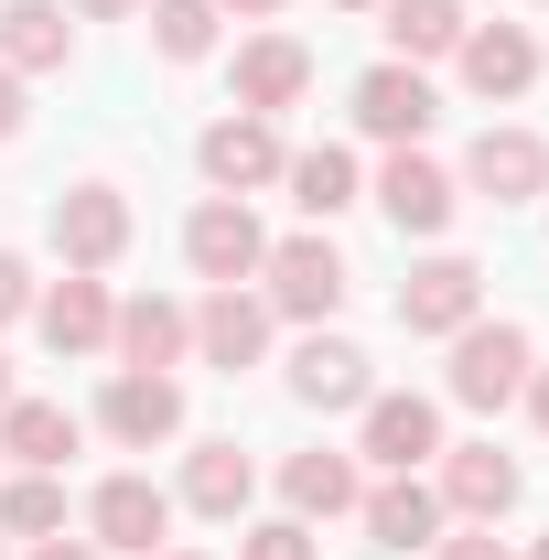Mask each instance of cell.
Here are the masks:
<instances>
[{
  "label": "cell",
  "mask_w": 549,
  "mask_h": 560,
  "mask_svg": "<svg viewBox=\"0 0 549 560\" xmlns=\"http://www.w3.org/2000/svg\"><path fill=\"white\" fill-rule=\"evenodd\" d=\"M528 366H539V346H528V324H464L453 335V399L464 410H506L517 388H528Z\"/></svg>",
  "instance_id": "6da1fadb"
},
{
  "label": "cell",
  "mask_w": 549,
  "mask_h": 560,
  "mask_svg": "<svg viewBox=\"0 0 549 560\" xmlns=\"http://www.w3.org/2000/svg\"><path fill=\"white\" fill-rule=\"evenodd\" d=\"M44 237H55L66 270H108V259L130 248V195H119V184H66L55 215H44Z\"/></svg>",
  "instance_id": "7a4b0ae2"
},
{
  "label": "cell",
  "mask_w": 549,
  "mask_h": 560,
  "mask_svg": "<svg viewBox=\"0 0 549 560\" xmlns=\"http://www.w3.org/2000/svg\"><path fill=\"white\" fill-rule=\"evenodd\" d=\"M184 259H195V280H215V291H237V280L270 259V237H259V215H248V195H206V206L184 215Z\"/></svg>",
  "instance_id": "3957f363"
},
{
  "label": "cell",
  "mask_w": 549,
  "mask_h": 560,
  "mask_svg": "<svg viewBox=\"0 0 549 560\" xmlns=\"http://www.w3.org/2000/svg\"><path fill=\"white\" fill-rule=\"evenodd\" d=\"M431 464H442V486H431V495H442V517H475V528H495V517L517 506V486H528L495 442H442Z\"/></svg>",
  "instance_id": "277c9868"
},
{
  "label": "cell",
  "mask_w": 549,
  "mask_h": 560,
  "mask_svg": "<svg viewBox=\"0 0 549 560\" xmlns=\"http://www.w3.org/2000/svg\"><path fill=\"white\" fill-rule=\"evenodd\" d=\"M475 313H484V270H475V259H453V248L420 259V270L399 280V335H464Z\"/></svg>",
  "instance_id": "5b68a950"
},
{
  "label": "cell",
  "mask_w": 549,
  "mask_h": 560,
  "mask_svg": "<svg viewBox=\"0 0 549 560\" xmlns=\"http://www.w3.org/2000/svg\"><path fill=\"white\" fill-rule=\"evenodd\" d=\"M97 431H108V442H130V453H151V442H173V431H184V388H173L162 366H119V377H108V399H97Z\"/></svg>",
  "instance_id": "8992f818"
},
{
  "label": "cell",
  "mask_w": 549,
  "mask_h": 560,
  "mask_svg": "<svg viewBox=\"0 0 549 560\" xmlns=\"http://www.w3.org/2000/svg\"><path fill=\"white\" fill-rule=\"evenodd\" d=\"M431 119H442V97H431V75H420V66L388 55V66L355 75V130H366V140H399V151H410Z\"/></svg>",
  "instance_id": "52a82bcc"
},
{
  "label": "cell",
  "mask_w": 549,
  "mask_h": 560,
  "mask_svg": "<svg viewBox=\"0 0 549 560\" xmlns=\"http://www.w3.org/2000/svg\"><path fill=\"white\" fill-rule=\"evenodd\" d=\"M86 528H97V550L151 560V550H162V528H173V495L151 486V475H108V486L86 495Z\"/></svg>",
  "instance_id": "ba28073f"
},
{
  "label": "cell",
  "mask_w": 549,
  "mask_h": 560,
  "mask_svg": "<svg viewBox=\"0 0 549 560\" xmlns=\"http://www.w3.org/2000/svg\"><path fill=\"white\" fill-rule=\"evenodd\" d=\"M195 162H206L215 195H259V184H280L291 151H280V119H248V108H237V119H215V130L195 140Z\"/></svg>",
  "instance_id": "9c48e42d"
},
{
  "label": "cell",
  "mask_w": 549,
  "mask_h": 560,
  "mask_svg": "<svg viewBox=\"0 0 549 560\" xmlns=\"http://www.w3.org/2000/svg\"><path fill=\"white\" fill-rule=\"evenodd\" d=\"M259 270H270V313H291V324H324V313L344 302V280H355L324 237H280Z\"/></svg>",
  "instance_id": "30bf717a"
},
{
  "label": "cell",
  "mask_w": 549,
  "mask_h": 560,
  "mask_svg": "<svg viewBox=\"0 0 549 560\" xmlns=\"http://www.w3.org/2000/svg\"><path fill=\"white\" fill-rule=\"evenodd\" d=\"M366 464H388V475H420L431 453H442V410L420 399V388H377L366 399V442H355Z\"/></svg>",
  "instance_id": "8fae6325"
},
{
  "label": "cell",
  "mask_w": 549,
  "mask_h": 560,
  "mask_svg": "<svg viewBox=\"0 0 549 560\" xmlns=\"http://www.w3.org/2000/svg\"><path fill=\"white\" fill-rule=\"evenodd\" d=\"M33 324H44V346H55V355H108L119 302H108V280H97V270H66L44 302H33Z\"/></svg>",
  "instance_id": "7c38bea8"
},
{
  "label": "cell",
  "mask_w": 549,
  "mask_h": 560,
  "mask_svg": "<svg viewBox=\"0 0 549 560\" xmlns=\"http://www.w3.org/2000/svg\"><path fill=\"white\" fill-rule=\"evenodd\" d=\"M464 184L484 206H528V195H549V140L539 130H484L464 151Z\"/></svg>",
  "instance_id": "4fadbf2b"
},
{
  "label": "cell",
  "mask_w": 549,
  "mask_h": 560,
  "mask_svg": "<svg viewBox=\"0 0 549 560\" xmlns=\"http://www.w3.org/2000/svg\"><path fill=\"white\" fill-rule=\"evenodd\" d=\"M195 355L226 366V377L259 366V355H270V302H259V291H206V302H195Z\"/></svg>",
  "instance_id": "5bb4252c"
},
{
  "label": "cell",
  "mask_w": 549,
  "mask_h": 560,
  "mask_svg": "<svg viewBox=\"0 0 549 560\" xmlns=\"http://www.w3.org/2000/svg\"><path fill=\"white\" fill-rule=\"evenodd\" d=\"M302 97H313V55H302L291 33L237 44V108H248V119H280V108H302Z\"/></svg>",
  "instance_id": "9a60e30c"
},
{
  "label": "cell",
  "mask_w": 549,
  "mask_h": 560,
  "mask_svg": "<svg viewBox=\"0 0 549 560\" xmlns=\"http://www.w3.org/2000/svg\"><path fill=\"white\" fill-rule=\"evenodd\" d=\"M355 517H366V550H431V539H442V495L420 486V475L366 486V495H355Z\"/></svg>",
  "instance_id": "2e32d148"
},
{
  "label": "cell",
  "mask_w": 549,
  "mask_h": 560,
  "mask_svg": "<svg viewBox=\"0 0 549 560\" xmlns=\"http://www.w3.org/2000/svg\"><path fill=\"white\" fill-rule=\"evenodd\" d=\"M453 66H464L475 97H528V86H539V44H528L517 22H484V33L453 44Z\"/></svg>",
  "instance_id": "e0dca14e"
},
{
  "label": "cell",
  "mask_w": 549,
  "mask_h": 560,
  "mask_svg": "<svg viewBox=\"0 0 549 560\" xmlns=\"http://www.w3.org/2000/svg\"><path fill=\"white\" fill-rule=\"evenodd\" d=\"M377 206H388L399 237H442V226H453V173H442V162H420V151H399V162L377 173Z\"/></svg>",
  "instance_id": "ac0fdd59"
},
{
  "label": "cell",
  "mask_w": 549,
  "mask_h": 560,
  "mask_svg": "<svg viewBox=\"0 0 549 560\" xmlns=\"http://www.w3.org/2000/svg\"><path fill=\"white\" fill-rule=\"evenodd\" d=\"M291 399H313V410H366L377 377H366V355L344 346V335H313V346L291 355Z\"/></svg>",
  "instance_id": "d6986e66"
},
{
  "label": "cell",
  "mask_w": 549,
  "mask_h": 560,
  "mask_svg": "<svg viewBox=\"0 0 549 560\" xmlns=\"http://www.w3.org/2000/svg\"><path fill=\"white\" fill-rule=\"evenodd\" d=\"M75 55V22L55 0H0V66L11 75H55Z\"/></svg>",
  "instance_id": "ffe728a7"
},
{
  "label": "cell",
  "mask_w": 549,
  "mask_h": 560,
  "mask_svg": "<svg viewBox=\"0 0 549 560\" xmlns=\"http://www.w3.org/2000/svg\"><path fill=\"white\" fill-rule=\"evenodd\" d=\"M108 346H119V366H162V377H173V355L195 346V313L162 302V291H140V302H119V335H108Z\"/></svg>",
  "instance_id": "44dd1931"
},
{
  "label": "cell",
  "mask_w": 549,
  "mask_h": 560,
  "mask_svg": "<svg viewBox=\"0 0 549 560\" xmlns=\"http://www.w3.org/2000/svg\"><path fill=\"white\" fill-rule=\"evenodd\" d=\"M280 495H291V517H302V528H313V517H355V453H324V442H313V453H291V464H280Z\"/></svg>",
  "instance_id": "7402d4cb"
},
{
  "label": "cell",
  "mask_w": 549,
  "mask_h": 560,
  "mask_svg": "<svg viewBox=\"0 0 549 560\" xmlns=\"http://www.w3.org/2000/svg\"><path fill=\"white\" fill-rule=\"evenodd\" d=\"M0 453H11V464H33V475H66L75 410H66V399H11V410H0Z\"/></svg>",
  "instance_id": "603a6c76"
},
{
  "label": "cell",
  "mask_w": 549,
  "mask_h": 560,
  "mask_svg": "<svg viewBox=\"0 0 549 560\" xmlns=\"http://www.w3.org/2000/svg\"><path fill=\"white\" fill-rule=\"evenodd\" d=\"M248 495H259V464H248L237 442H195V453H184V506H195V517H237Z\"/></svg>",
  "instance_id": "cb8c5ba5"
},
{
  "label": "cell",
  "mask_w": 549,
  "mask_h": 560,
  "mask_svg": "<svg viewBox=\"0 0 549 560\" xmlns=\"http://www.w3.org/2000/svg\"><path fill=\"white\" fill-rule=\"evenodd\" d=\"M377 11H388L377 33L399 44V66H431V55H453V44L475 33V22H464V0H377Z\"/></svg>",
  "instance_id": "d4e9b609"
},
{
  "label": "cell",
  "mask_w": 549,
  "mask_h": 560,
  "mask_svg": "<svg viewBox=\"0 0 549 560\" xmlns=\"http://www.w3.org/2000/svg\"><path fill=\"white\" fill-rule=\"evenodd\" d=\"M280 184H291V206H302V215H344V206H355V151L313 140V151L280 162Z\"/></svg>",
  "instance_id": "484cf974"
},
{
  "label": "cell",
  "mask_w": 549,
  "mask_h": 560,
  "mask_svg": "<svg viewBox=\"0 0 549 560\" xmlns=\"http://www.w3.org/2000/svg\"><path fill=\"white\" fill-rule=\"evenodd\" d=\"M151 44H162V66H206L215 55V0H151Z\"/></svg>",
  "instance_id": "4316f807"
},
{
  "label": "cell",
  "mask_w": 549,
  "mask_h": 560,
  "mask_svg": "<svg viewBox=\"0 0 549 560\" xmlns=\"http://www.w3.org/2000/svg\"><path fill=\"white\" fill-rule=\"evenodd\" d=\"M0 528H11V539H55V528H66V486L22 464V475L0 486Z\"/></svg>",
  "instance_id": "83f0119b"
},
{
  "label": "cell",
  "mask_w": 549,
  "mask_h": 560,
  "mask_svg": "<svg viewBox=\"0 0 549 560\" xmlns=\"http://www.w3.org/2000/svg\"><path fill=\"white\" fill-rule=\"evenodd\" d=\"M237 560H324V550H313V528H302V517H270V528H248V539H237Z\"/></svg>",
  "instance_id": "f1b7e54d"
},
{
  "label": "cell",
  "mask_w": 549,
  "mask_h": 560,
  "mask_svg": "<svg viewBox=\"0 0 549 560\" xmlns=\"http://www.w3.org/2000/svg\"><path fill=\"white\" fill-rule=\"evenodd\" d=\"M22 313H33V270L0 248V324H22Z\"/></svg>",
  "instance_id": "f546056e"
},
{
  "label": "cell",
  "mask_w": 549,
  "mask_h": 560,
  "mask_svg": "<svg viewBox=\"0 0 549 560\" xmlns=\"http://www.w3.org/2000/svg\"><path fill=\"white\" fill-rule=\"evenodd\" d=\"M431 560H506V550H495V528H464V539H431Z\"/></svg>",
  "instance_id": "4dcf8cb0"
},
{
  "label": "cell",
  "mask_w": 549,
  "mask_h": 560,
  "mask_svg": "<svg viewBox=\"0 0 549 560\" xmlns=\"http://www.w3.org/2000/svg\"><path fill=\"white\" fill-rule=\"evenodd\" d=\"M33 560H108L97 539H33Z\"/></svg>",
  "instance_id": "1f68e13d"
},
{
  "label": "cell",
  "mask_w": 549,
  "mask_h": 560,
  "mask_svg": "<svg viewBox=\"0 0 549 560\" xmlns=\"http://www.w3.org/2000/svg\"><path fill=\"white\" fill-rule=\"evenodd\" d=\"M11 130H22V75L0 66V140H11Z\"/></svg>",
  "instance_id": "d6a6232c"
},
{
  "label": "cell",
  "mask_w": 549,
  "mask_h": 560,
  "mask_svg": "<svg viewBox=\"0 0 549 560\" xmlns=\"http://www.w3.org/2000/svg\"><path fill=\"white\" fill-rule=\"evenodd\" d=\"M86 22H119V11H151V0H75Z\"/></svg>",
  "instance_id": "836d02e7"
},
{
  "label": "cell",
  "mask_w": 549,
  "mask_h": 560,
  "mask_svg": "<svg viewBox=\"0 0 549 560\" xmlns=\"http://www.w3.org/2000/svg\"><path fill=\"white\" fill-rule=\"evenodd\" d=\"M528 410H539V431H549V366H528Z\"/></svg>",
  "instance_id": "e575fe53"
},
{
  "label": "cell",
  "mask_w": 549,
  "mask_h": 560,
  "mask_svg": "<svg viewBox=\"0 0 549 560\" xmlns=\"http://www.w3.org/2000/svg\"><path fill=\"white\" fill-rule=\"evenodd\" d=\"M215 11H248V22H259V11H280V0H215Z\"/></svg>",
  "instance_id": "d590c367"
},
{
  "label": "cell",
  "mask_w": 549,
  "mask_h": 560,
  "mask_svg": "<svg viewBox=\"0 0 549 560\" xmlns=\"http://www.w3.org/2000/svg\"><path fill=\"white\" fill-rule=\"evenodd\" d=\"M151 560H206V550H151Z\"/></svg>",
  "instance_id": "8d00e7d4"
},
{
  "label": "cell",
  "mask_w": 549,
  "mask_h": 560,
  "mask_svg": "<svg viewBox=\"0 0 549 560\" xmlns=\"http://www.w3.org/2000/svg\"><path fill=\"white\" fill-rule=\"evenodd\" d=\"M0 410H11V366H0Z\"/></svg>",
  "instance_id": "74e56055"
},
{
  "label": "cell",
  "mask_w": 549,
  "mask_h": 560,
  "mask_svg": "<svg viewBox=\"0 0 549 560\" xmlns=\"http://www.w3.org/2000/svg\"><path fill=\"white\" fill-rule=\"evenodd\" d=\"M335 11H377V0H335Z\"/></svg>",
  "instance_id": "f35d334b"
},
{
  "label": "cell",
  "mask_w": 549,
  "mask_h": 560,
  "mask_svg": "<svg viewBox=\"0 0 549 560\" xmlns=\"http://www.w3.org/2000/svg\"><path fill=\"white\" fill-rule=\"evenodd\" d=\"M528 560H549V539H539V550H528Z\"/></svg>",
  "instance_id": "ab89813d"
}]
</instances>
